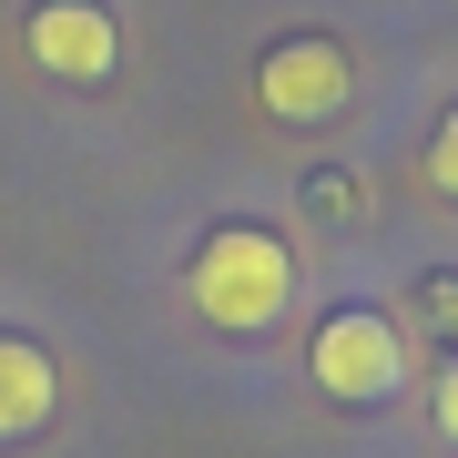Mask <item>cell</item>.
Instances as JSON below:
<instances>
[{
  "label": "cell",
  "mask_w": 458,
  "mask_h": 458,
  "mask_svg": "<svg viewBox=\"0 0 458 458\" xmlns=\"http://www.w3.org/2000/svg\"><path fill=\"white\" fill-rule=\"evenodd\" d=\"M183 295H194L204 327L265 336V327H285V306H295V245L276 225H214L194 245V265H183Z\"/></svg>",
  "instance_id": "cell-1"
},
{
  "label": "cell",
  "mask_w": 458,
  "mask_h": 458,
  "mask_svg": "<svg viewBox=\"0 0 458 458\" xmlns=\"http://www.w3.org/2000/svg\"><path fill=\"white\" fill-rule=\"evenodd\" d=\"M306 377L336 397V408H387L408 387V327L387 306H336L327 327L306 336Z\"/></svg>",
  "instance_id": "cell-2"
},
{
  "label": "cell",
  "mask_w": 458,
  "mask_h": 458,
  "mask_svg": "<svg viewBox=\"0 0 458 458\" xmlns=\"http://www.w3.org/2000/svg\"><path fill=\"white\" fill-rule=\"evenodd\" d=\"M346 92H357V62H346V41H327V31H285L255 62V102L276 123H336Z\"/></svg>",
  "instance_id": "cell-3"
},
{
  "label": "cell",
  "mask_w": 458,
  "mask_h": 458,
  "mask_svg": "<svg viewBox=\"0 0 458 458\" xmlns=\"http://www.w3.org/2000/svg\"><path fill=\"white\" fill-rule=\"evenodd\" d=\"M21 51H31L51 82H113V62H123V21L102 11V0H31Z\"/></svg>",
  "instance_id": "cell-4"
},
{
  "label": "cell",
  "mask_w": 458,
  "mask_h": 458,
  "mask_svg": "<svg viewBox=\"0 0 458 458\" xmlns=\"http://www.w3.org/2000/svg\"><path fill=\"white\" fill-rule=\"evenodd\" d=\"M51 418H62V367H51V346L0 327V448L41 438Z\"/></svg>",
  "instance_id": "cell-5"
},
{
  "label": "cell",
  "mask_w": 458,
  "mask_h": 458,
  "mask_svg": "<svg viewBox=\"0 0 458 458\" xmlns=\"http://www.w3.org/2000/svg\"><path fill=\"white\" fill-rule=\"evenodd\" d=\"M428 183L458 204V113H438V132H428Z\"/></svg>",
  "instance_id": "cell-6"
},
{
  "label": "cell",
  "mask_w": 458,
  "mask_h": 458,
  "mask_svg": "<svg viewBox=\"0 0 458 458\" xmlns=\"http://www.w3.org/2000/svg\"><path fill=\"white\" fill-rule=\"evenodd\" d=\"M438 438L458 448V357H448V377H438Z\"/></svg>",
  "instance_id": "cell-7"
},
{
  "label": "cell",
  "mask_w": 458,
  "mask_h": 458,
  "mask_svg": "<svg viewBox=\"0 0 458 458\" xmlns=\"http://www.w3.org/2000/svg\"><path fill=\"white\" fill-rule=\"evenodd\" d=\"M428 316H438V327H458V276H438V285H428Z\"/></svg>",
  "instance_id": "cell-8"
}]
</instances>
